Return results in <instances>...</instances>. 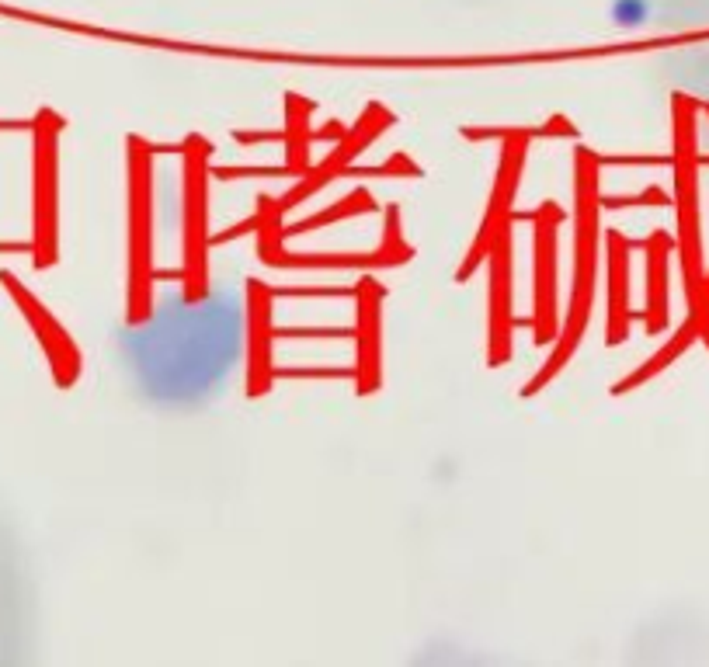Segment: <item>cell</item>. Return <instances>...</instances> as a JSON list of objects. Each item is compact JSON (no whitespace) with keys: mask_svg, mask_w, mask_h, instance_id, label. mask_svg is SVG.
Returning <instances> with one entry per match:
<instances>
[{"mask_svg":"<svg viewBox=\"0 0 709 667\" xmlns=\"http://www.w3.org/2000/svg\"><path fill=\"white\" fill-rule=\"evenodd\" d=\"M675 192L678 219H682V258L689 282L692 310L703 299V265H699V202H696V115L692 101L675 98Z\"/></svg>","mask_w":709,"mask_h":667,"instance_id":"1","label":"cell"},{"mask_svg":"<svg viewBox=\"0 0 709 667\" xmlns=\"http://www.w3.org/2000/svg\"><path fill=\"white\" fill-rule=\"evenodd\" d=\"M664 275H668V237L654 233L650 240V327L664 324Z\"/></svg>","mask_w":709,"mask_h":667,"instance_id":"2","label":"cell"}]
</instances>
